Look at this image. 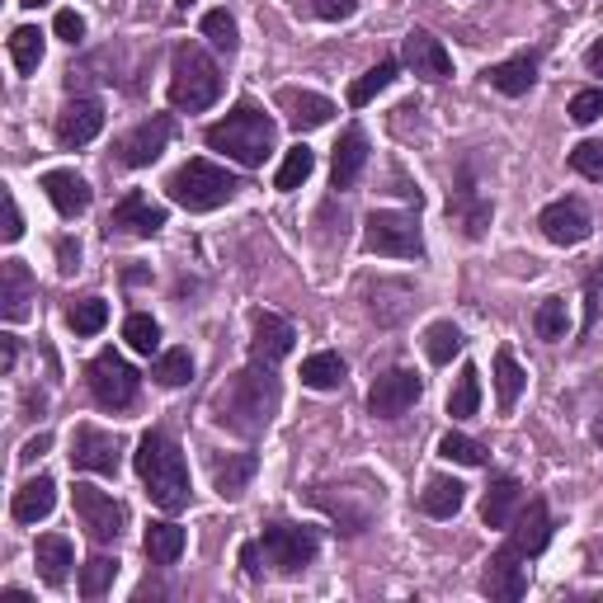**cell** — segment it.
I'll return each mask as SVG.
<instances>
[{"label":"cell","mask_w":603,"mask_h":603,"mask_svg":"<svg viewBox=\"0 0 603 603\" xmlns=\"http://www.w3.org/2000/svg\"><path fill=\"white\" fill-rule=\"evenodd\" d=\"M278 401H284V387H278L274 368L250 358V368L231 373L223 387L212 392L208 411H212L217 425H223L227 434H236V438H265L269 425H274V415H278Z\"/></svg>","instance_id":"cell-1"},{"label":"cell","mask_w":603,"mask_h":603,"mask_svg":"<svg viewBox=\"0 0 603 603\" xmlns=\"http://www.w3.org/2000/svg\"><path fill=\"white\" fill-rule=\"evenodd\" d=\"M132 462H137V476H142L147 495L156 500L160 510H166V514L189 510V495H194L189 462H185V453H179V444L166 429H147L142 444H137V453H132Z\"/></svg>","instance_id":"cell-2"},{"label":"cell","mask_w":603,"mask_h":603,"mask_svg":"<svg viewBox=\"0 0 603 603\" xmlns=\"http://www.w3.org/2000/svg\"><path fill=\"white\" fill-rule=\"evenodd\" d=\"M274 137H278L274 118L259 109L255 99H240V105L223 118V123H212V128L204 132V142H208L212 151L231 156L236 166L259 170V166H265V160L274 156Z\"/></svg>","instance_id":"cell-3"},{"label":"cell","mask_w":603,"mask_h":603,"mask_svg":"<svg viewBox=\"0 0 603 603\" xmlns=\"http://www.w3.org/2000/svg\"><path fill=\"white\" fill-rule=\"evenodd\" d=\"M217 99H223V67L198 43H179L170 57V105L185 113H204Z\"/></svg>","instance_id":"cell-4"},{"label":"cell","mask_w":603,"mask_h":603,"mask_svg":"<svg viewBox=\"0 0 603 603\" xmlns=\"http://www.w3.org/2000/svg\"><path fill=\"white\" fill-rule=\"evenodd\" d=\"M236 189H240V179L231 170H223V166H212V160H204V156L185 160V166L166 179V194L185 212H212V208H223V204H231V198H236Z\"/></svg>","instance_id":"cell-5"},{"label":"cell","mask_w":603,"mask_h":603,"mask_svg":"<svg viewBox=\"0 0 603 603\" xmlns=\"http://www.w3.org/2000/svg\"><path fill=\"white\" fill-rule=\"evenodd\" d=\"M364 250L368 255H387V259H425V236H419L415 212H392V208L368 212Z\"/></svg>","instance_id":"cell-6"},{"label":"cell","mask_w":603,"mask_h":603,"mask_svg":"<svg viewBox=\"0 0 603 603\" xmlns=\"http://www.w3.org/2000/svg\"><path fill=\"white\" fill-rule=\"evenodd\" d=\"M86 382H90V396L105 411H128L132 401H137V392H142V377H137V368L128 364L123 354H113V349L90 358Z\"/></svg>","instance_id":"cell-7"},{"label":"cell","mask_w":603,"mask_h":603,"mask_svg":"<svg viewBox=\"0 0 603 603\" xmlns=\"http://www.w3.org/2000/svg\"><path fill=\"white\" fill-rule=\"evenodd\" d=\"M259 547H265V561L278 575H297V571H307L316 561L320 533L302 528V524H269L265 533H259Z\"/></svg>","instance_id":"cell-8"},{"label":"cell","mask_w":603,"mask_h":603,"mask_svg":"<svg viewBox=\"0 0 603 603\" xmlns=\"http://www.w3.org/2000/svg\"><path fill=\"white\" fill-rule=\"evenodd\" d=\"M71 510H76V518H80V528L90 533V542H118L123 537V528H128V510L118 505V500L109 495V491H99V486H80L71 491Z\"/></svg>","instance_id":"cell-9"},{"label":"cell","mask_w":603,"mask_h":603,"mask_svg":"<svg viewBox=\"0 0 603 603\" xmlns=\"http://www.w3.org/2000/svg\"><path fill=\"white\" fill-rule=\"evenodd\" d=\"M170 137H175V118L156 113V118H147V123H137L132 132L118 137L113 160H118V166H128V170H142V166H151V160L170 147Z\"/></svg>","instance_id":"cell-10"},{"label":"cell","mask_w":603,"mask_h":603,"mask_svg":"<svg viewBox=\"0 0 603 603\" xmlns=\"http://www.w3.org/2000/svg\"><path fill=\"white\" fill-rule=\"evenodd\" d=\"M419 396H425V382H419V373L392 368V373H382L373 387H368V415L373 419H401Z\"/></svg>","instance_id":"cell-11"},{"label":"cell","mask_w":603,"mask_h":603,"mask_svg":"<svg viewBox=\"0 0 603 603\" xmlns=\"http://www.w3.org/2000/svg\"><path fill=\"white\" fill-rule=\"evenodd\" d=\"M118 462H123V444H118V434L95 429V425H80L71 434V467L95 472V476H113Z\"/></svg>","instance_id":"cell-12"},{"label":"cell","mask_w":603,"mask_h":603,"mask_svg":"<svg viewBox=\"0 0 603 603\" xmlns=\"http://www.w3.org/2000/svg\"><path fill=\"white\" fill-rule=\"evenodd\" d=\"M297 345V330H293V320H284L278 312H255L250 316V358L255 364H284V358L293 354Z\"/></svg>","instance_id":"cell-13"},{"label":"cell","mask_w":603,"mask_h":603,"mask_svg":"<svg viewBox=\"0 0 603 603\" xmlns=\"http://www.w3.org/2000/svg\"><path fill=\"white\" fill-rule=\"evenodd\" d=\"M537 227L552 246H580V240H590V231H594L590 208L580 204V198H556V204H547L537 212Z\"/></svg>","instance_id":"cell-14"},{"label":"cell","mask_w":603,"mask_h":603,"mask_svg":"<svg viewBox=\"0 0 603 603\" xmlns=\"http://www.w3.org/2000/svg\"><path fill=\"white\" fill-rule=\"evenodd\" d=\"M99 128H105V105L99 99H71V105H62V113H57V147H67V151H76V147H90L95 137H99Z\"/></svg>","instance_id":"cell-15"},{"label":"cell","mask_w":603,"mask_h":603,"mask_svg":"<svg viewBox=\"0 0 603 603\" xmlns=\"http://www.w3.org/2000/svg\"><path fill=\"white\" fill-rule=\"evenodd\" d=\"M160 227H166V208L160 204H151L147 194H123L113 204V212H109V236H156Z\"/></svg>","instance_id":"cell-16"},{"label":"cell","mask_w":603,"mask_h":603,"mask_svg":"<svg viewBox=\"0 0 603 603\" xmlns=\"http://www.w3.org/2000/svg\"><path fill=\"white\" fill-rule=\"evenodd\" d=\"M481 590L491 599H524L528 594V556H518L514 547H500L491 561H486V575H481Z\"/></svg>","instance_id":"cell-17"},{"label":"cell","mask_w":603,"mask_h":603,"mask_svg":"<svg viewBox=\"0 0 603 603\" xmlns=\"http://www.w3.org/2000/svg\"><path fill=\"white\" fill-rule=\"evenodd\" d=\"M401 57H406V67H411L419 80H429V86H438V80L453 76V52L438 43L434 33H425V29H411V33H406V43H401Z\"/></svg>","instance_id":"cell-18"},{"label":"cell","mask_w":603,"mask_h":603,"mask_svg":"<svg viewBox=\"0 0 603 603\" xmlns=\"http://www.w3.org/2000/svg\"><path fill=\"white\" fill-rule=\"evenodd\" d=\"M547 542H552V510H547V500H528V505L514 514L505 547H514L518 556H542V552H547Z\"/></svg>","instance_id":"cell-19"},{"label":"cell","mask_w":603,"mask_h":603,"mask_svg":"<svg viewBox=\"0 0 603 603\" xmlns=\"http://www.w3.org/2000/svg\"><path fill=\"white\" fill-rule=\"evenodd\" d=\"M491 212H495L491 198H481L476 185H472V175L462 170L457 189H453V198H448V223L462 227V236H467V240H481V236H486V227H491Z\"/></svg>","instance_id":"cell-20"},{"label":"cell","mask_w":603,"mask_h":603,"mask_svg":"<svg viewBox=\"0 0 603 603\" xmlns=\"http://www.w3.org/2000/svg\"><path fill=\"white\" fill-rule=\"evenodd\" d=\"M278 109H284V118H288V128H293V132H316V128H326V123H330V113H335V105H330L326 95L297 90V86H284V90H278Z\"/></svg>","instance_id":"cell-21"},{"label":"cell","mask_w":603,"mask_h":603,"mask_svg":"<svg viewBox=\"0 0 603 603\" xmlns=\"http://www.w3.org/2000/svg\"><path fill=\"white\" fill-rule=\"evenodd\" d=\"M33 297H38V288H33L29 265L24 259H6V265H0V316H6L10 326L24 320L33 312Z\"/></svg>","instance_id":"cell-22"},{"label":"cell","mask_w":603,"mask_h":603,"mask_svg":"<svg viewBox=\"0 0 603 603\" xmlns=\"http://www.w3.org/2000/svg\"><path fill=\"white\" fill-rule=\"evenodd\" d=\"M368 166V132L364 128H345V137L335 142V166H330V185L335 189H354L358 175Z\"/></svg>","instance_id":"cell-23"},{"label":"cell","mask_w":603,"mask_h":603,"mask_svg":"<svg viewBox=\"0 0 603 603\" xmlns=\"http://www.w3.org/2000/svg\"><path fill=\"white\" fill-rule=\"evenodd\" d=\"M43 194H48V204L62 212V217H80V212L90 208V198H95L90 185L76 170H48L43 175Z\"/></svg>","instance_id":"cell-24"},{"label":"cell","mask_w":603,"mask_h":603,"mask_svg":"<svg viewBox=\"0 0 603 603\" xmlns=\"http://www.w3.org/2000/svg\"><path fill=\"white\" fill-rule=\"evenodd\" d=\"M518 510H524V486H518V476H495L486 500H481V518H486V528H510Z\"/></svg>","instance_id":"cell-25"},{"label":"cell","mask_w":603,"mask_h":603,"mask_svg":"<svg viewBox=\"0 0 603 603\" xmlns=\"http://www.w3.org/2000/svg\"><path fill=\"white\" fill-rule=\"evenodd\" d=\"M33 561H38V575H43V585L62 590L67 575H71V566H76V552H71V542H67L62 533H43V537H38V547H33Z\"/></svg>","instance_id":"cell-26"},{"label":"cell","mask_w":603,"mask_h":603,"mask_svg":"<svg viewBox=\"0 0 603 603\" xmlns=\"http://www.w3.org/2000/svg\"><path fill=\"white\" fill-rule=\"evenodd\" d=\"M255 472H259L255 453H227V457L212 462V486H217V495H223V500H240Z\"/></svg>","instance_id":"cell-27"},{"label":"cell","mask_w":603,"mask_h":603,"mask_svg":"<svg viewBox=\"0 0 603 603\" xmlns=\"http://www.w3.org/2000/svg\"><path fill=\"white\" fill-rule=\"evenodd\" d=\"M52 505H57V481L52 476H33V481H24V486L14 491L10 514L19 518V524H38V518L52 514Z\"/></svg>","instance_id":"cell-28"},{"label":"cell","mask_w":603,"mask_h":603,"mask_svg":"<svg viewBox=\"0 0 603 603\" xmlns=\"http://www.w3.org/2000/svg\"><path fill=\"white\" fill-rule=\"evenodd\" d=\"M462 505H467V486L453 476H429L425 491H419V514L429 518H453Z\"/></svg>","instance_id":"cell-29"},{"label":"cell","mask_w":603,"mask_h":603,"mask_svg":"<svg viewBox=\"0 0 603 603\" xmlns=\"http://www.w3.org/2000/svg\"><path fill=\"white\" fill-rule=\"evenodd\" d=\"M486 80H491V90H500V95H528L533 90V80H537V57L533 52H518V57H510V62H495L491 71H486Z\"/></svg>","instance_id":"cell-30"},{"label":"cell","mask_w":603,"mask_h":603,"mask_svg":"<svg viewBox=\"0 0 603 603\" xmlns=\"http://www.w3.org/2000/svg\"><path fill=\"white\" fill-rule=\"evenodd\" d=\"M142 552L151 556V566H175L185 556V528L170 524V518H156L142 533Z\"/></svg>","instance_id":"cell-31"},{"label":"cell","mask_w":603,"mask_h":603,"mask_svg":"<svg viewBox=\"0 0 603 603\" xmlns=\"http://www.w3.org/2000/svg\"><path fill=\"white\" fill-rule=\"evenodd\" d=\"M524 387H528V373L518 368V358L510 349H500L495 354V401H500V411H514Z\"/></svg>","instance_id":"cell-32"},{"label":"cell","mask_w":603,"mask_h":603,"mask_svg":"<svg viewBox=\"0 0 603 603\" xmlns=\"http://www.w3.org/2000/svg\"><path fill=\"white\" fill-rule=\"evenodd\" d=\"M339 382H345V358L330 354V349H320L312 358H302V387H312V392H335Z\"/></svg>","instance_id":"cell-33"},{"label":"cell","mask_w":603,"mask_h":603,"mask_svg":"<svg viewBox=\"0 0 603 603\" xmlns=\"http://www.w3.org/2000/svg\"><path fill=\"white\" fill-rule=\"evenodd\" d=\"M481 411V373L472 364H462L457 373V387L448 392V415L453 419H472Z\"/></svg>","instance_id":"cell-34"},{"label":"cell","mask_w":603,"mask_h":603,"mask_svg":"<svg viewBox=\"0 0 603 603\" xmlns=\"http://www.w3.org/2000/svg\"><path fill=\"white\" fill-rule=\"evenodd\" d=\"M312 170H316V151L297 142V147L284 156V166H278V175H274V189L293 194V189H302V185H307V179H312Z\"/></svg>","instance_id":"cell-35"},{"label":"cell","mask_w":603,"mask_h":603,"mask_svg":"<svg viewBox=\"0 0 603 603\" xmlns=\"http://www.w3.org/2000/svg\"><path fill=\"white\" fill-rule=\"evenodd\" d=\"M10 62H14V71H24V76H33L38 62H43V33H38L33 24H19L10 33Z\"/></svg>","instance_id":"cell-36"},{"label":"cell","mask_w":603,"mask_h":603,"mask_svg":"<svg viewBox=\"0 0 603 603\" xmlns=\"http://www.w3.org/2000/svg\"><path fill=\"white\" fill-rule=\"evenodd\" d=\"M392 80H396V62H392V57H382V62H377L373 71H364V76H358L354 86H349V105H354V109L373 105V99H377L382 90H387Z\"/></svg>","instance_id":"cell-37"},{"label":"cell","mask_w":603,"mask_h":603,"mask_svg":"<svg viewBox=\"0 0 603 603\" xmlns=\"http://www.w3.org/2000/svg\"><path fill=\"white\" fill-rule=\"evenodd\" d=\"M425 354L429 364H453V354H462V330L453 326V320H434V326L425 330Z\"/></svg>","instance_id":"cell-38"},{"label":"cell","mask_w":603,"mask_h":603,"mask_svg":"<svg viewBox=\"0 0 603 603\" xmlns=\"http://www.w3.org/2000/svg\"><path fill=\"white\" fill-rule=\"evenodd\" d=\"M118 580V561L113 556H90L86 566H80V594L86 599H105Z\"/></svg>","instance_id":"cell-39"},{"label":"cell","mask_w":603,"mask_h":603,"mask_svg":"<svg viewBox=\"0 0 603 603\" xmlns=\"http://www.w3.org/2000/svg\"><path fill=\"white\" fill-rule=\"evenodd\" d=\"M67 326L76 335H99L109 326V302L105 297H86V302H76V307L67 312Z\"/></svg>","instance_id":"cell-40"},{"label":"cell","mask_w":603,"mask_h":603,"mask_svg":"<svg viewBox=\"0 0 603 603\" xmlns=\"http://www.w3.org/2000/svg\"><path fill=\"white\" fill-rule=\"evenodd\" d=\"M438 457H448V462H457V467H486V448L476 444V438H467V434H444L438 438Z\"/></svg>","instance_id":"cell-41"},{"label":"cell","mask_w":603,"mask_h":603,"mask_svg":"<svg viewBox=\"0 0 603 603\" xmlns=\"http://www.w3.org/2000/svg\"><path fill=\"white\" fill-rule=\"evenodd\" d=\"M123 339H128V349H137V354H156V349H160V326H156V316L132 312V316L123 320Z\"/></svg>","instance_id":"cell-42"},{"label":"cell","mask_w":603,"mask_h":603,"mask_svg":"<svg viewBox=\"0 0 603 603\" xmlns=\"http://www.w3.org/2000/svg\"><path fill=\"white\" fill-rule=\"evenodd\" d=\"M566 326H571V316H566V302H561V297H547L533 312V330L542 339H552V345H556V339H566Z\"/></svg>","instance_id":"cell-43"},{"label":"cell","mask_w":603,"mask_h":603,"mask_svg":"<svg viewBox=\"0 0 603 603\" xmlns=\"http://www.w3.org/2000/svg\"><path fill=\"white\" fill-rule=\"evenodd\" d=\"M151 377L160 382V387H185V382L194 377V358H189V349L160 354V358H156V368H151Z\"/></svg>","instance_id":"cell-44"},{"label":"cell","mask_w":603,"mask_h":603,"mask_svg":"<svg viewBox=\"0 0 603 603\" xmlns=\"http://www.w3.org/2000/svg\"><path fill=\"white\" fill-rule=\"evenodd\" d=\"M204 38H208V43L217 48V52H236L240 48V33H236V19L227 14V10H208L204 14Z\"/></svg>","instance_id":"cell-45"},{"label":"cell","mask_w":603,"mask_h":603,"mask_svg":"<svg viewBox=\"0 0 603 603\" xmlns=\"http://www.w3.org/2000/svg\"><path fill=\"white\" fill-rule=\"evenodd\" d=\"M571 170L594 179V185H603V142H580L571 147Z\"/></svg>","instance_id":"cell-46"},{"label":"cell","mask_w":603,"mask_h":603,"mask_svg":"<svg viewBox=\"0 0 603 603\" xmlns=\"http://www.w3.org/2000/svg\"><path fill=\"white\" fill-rule=\"evenodd\" d=\"M571 123H580V128H585V123H594V118H603V90H580L575 99H571Z\"/></svg>","instance_id":"cell-47"},{"label":"cell","mask_w":603,"mask_h":603,"mask_svg":"<svg viewBox=\"0 0 603 603\" xmlns=\"http://www.w3.org/2000/svg\"><path fill=\"white\" fill-rule=\"evenodd\" d=\"M599 302H603V265L585 278V326H580V335H590L599 326Z\"/></svg>","instance_id":"cell-48"},{"label":"cell","mask_w":603,"mask_h":603,"mask_svg":"<svg viewBox=\"0 0 603 603\" xmlns=\"http://www.w3.org/2000/svg\"><path fill=\"white\" fill-rule=\"evenodd\" d=\"M52 29H57V38H62V43H80V38H86V19H80L76 10H62V14H57L52 19Z\"/></svg>","instance_id":"cell-49"},{"label":"cell","mask_w":603,"mask_h":603,"mask_svg":"<svg viewBox=\"0 0 603 603\" xmlns=\"http://www.w3.org/2000/svg\"><path fill=\"white\" fill-rule=\"evenodd\" d=\"M0 236H6L10 246H14L19 236H24V217H19V204H14V194H10V189H6V227H0Z\"/></svg>","instance_id":"cell-50"},{"label":"cell","mask_w":603,"mask_h":603,"mask_svg":"<svg viewBox=\"0 0 603 603\" xmlns=\"http://www.w3.org/2000/svg\"><path fill=\"white\" fill-rule=\"evenodd\" d=\"M76 265H80V246H76L71 236H62V240H57V269H62V274L71 278V274H76Z\"/></svg>","instance_id":"cell-51"},{"label":"cell","mask_w":603,"mask_h":603,"mask_svg":"<svg viewBox=\"0 0 603 603\" xmlns=\"http://www.w3.org/2000/svg\"><path fill=\"white\" fill-rule=\"evenodd\" d=\"M358 10V0H316V14L320 19H349Z\"/></svg>","instance_id":"cell-52"},{"label":"cell","mask_w":603,"mask_h":603,"mask_svg":"<svg viewBox=\"0 0 603 603\" xmlns=\"http://www.w3.org/2000/svg\"><path fill=\"white\" fill-rule=\"evenodd\" d=\"M259 552H265L259 542H246V547H240V566H246V575H250V580L265 575V566H259Z\"/></svg>","instance_id":"cell-53"},{"label":"cell","mask_w":603,"mask_h":603,"mask_svg":"<svg viewBox=\"0 0 603 603\" xmlns=\"http://www.w3.org/2000/svg\"><path fill=\"white\" fill-rule=\"evenodd\" d=\"M52 448V438L48 434H38V438H29V444H24V453H19V462H38V457H43Z\"/></svg>","instance_id":"cell-54"},{"label":"cell","mask_w":603,"mask_h":603,"mask_svg":"<svg viewBox=\"0 0 603 603\" xmlns=\"http://www.w3.org/2000/svg\"><path fill=\"white\" fill-rule=\"evenodd\" d=\"M14 358H19V339L14 335H0V368H14Z\"/></svg>","instance_id":"cell-55"},{"label":"cell","mask_w":603,"mask_h":603,"mask_svg":"<svg viewBox=\"0 0 603 603\" xmlns=\"http://www.w3.org/2000/svg\"><path fill=\"white\" fill-rule=\"evenodd\" d=\"M585 67H590L594 76H603V38H599V43H594V48L585 52Z\"/></svg>","instance_id":"cell-56"},{"label":"cell","mask_w":603,"mask_h":603,"mask_svg":"<svg viewBox=\"0 0 603 603\" xmlns=\"http://www.w3.org/2000/svg\"><path fill=\"white\" fill-rule=\"evenodd\" d=\"M0 599H6V603H29V594H24V590H6Z\"/></svg>","instance_id":"cell-57"},{"label":"cell","mask_w":603,"mask_h":603,"mask_svg":"<svg viewBox=\"0 0 603 603\" xmlns=\"http://www.w3.org/2000/svg\"><path fill=\"white\" fill-rule=\"evenodd\" d=\"M19 6H29V10H38V6H48V0H19Z\"/></svg>","instance_id":"cell-58"},{"label":"cell","mask_w":603,"mask_h":603,"mask_svg":"<svg viewBox=\"0 0 603 603\" xmlns=\"http://www.w3.org/2000/svg\"><path fill=\"white\" fill-rule=\"evenodd\" d=\"M175 6H179V10H189V6H194V0H175Z\"/></svg>","instance_id":"cell-59"},{"label":"cell","mask_w":603,"mask_h":603,"mask_svg":"<svg viewBox=\"0 0 603 603\" xmlns=\"http://www.w3.org/2000/svg\"><path fill=\"white\" fill-rule=\"evenodd\" d=\"M594 434H599V448H603V419H599V429H594Z\"/></svg>","instance_id":"cell-60"}]
</instances>
